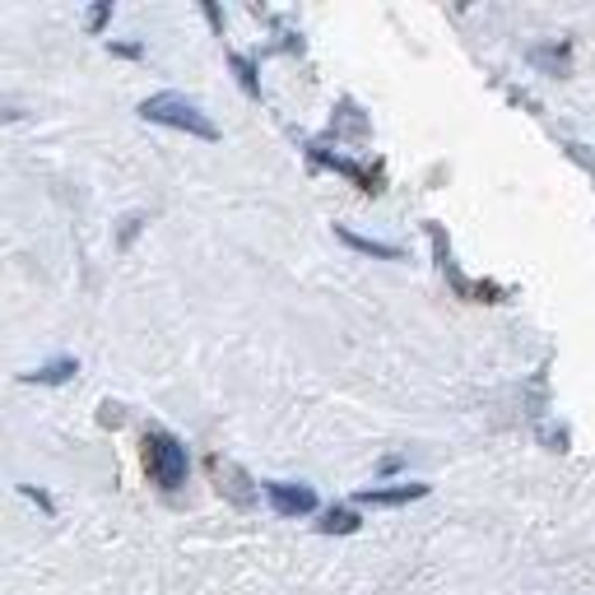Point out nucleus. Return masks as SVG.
I'll use <instances>...</instances> for the list:
<instances>
[{"label": "nucleus", "instance_id": "nucleus-1", "mask_svg": "<svg viewBox=\"0 0 595 595\" xmlns=\"http://www.w3.org/2000/svg\"><path fill=\"white\" fill-rule=\"evenodd\" d=\"M140 456H145V475L159 484V488H182V484H187L191 456H187V447H182V437H177V433H168V428H145Z\"/></svg>", "mask_w": 595, "mask_h": 595}, {"label": "nucleus", "instance_id": "nucleus-2", "mask_svg": "<svg viewBox=\"0 0 595 595\" xmlns=\"http://www.w3.org/2000/svg\"><path fill=\"white\" fill-rule=\"evenodd\" d=\"M140 117L145 121H159V126H172V131H187L196 140H219V126L200 112V102L182 98V93H153L140 102Z\"/></svg>", "mask_w": 595, "mask_h": 595}, {"label": "nucleus", "instance_id": "nucleus-3", "mask_svg": "<svg viewBox=\"0 0 595 595\" xmlns=\"http://www.w3.org/2000/svg\"><path fill=\"white\" fill-rule=\"evenodd\" d=\"M261 494L270 498V507H275L279 516H307V512H317V494H313V484L266 479V484H261Z\"/></svg>", "mask_w": 595, "mask_h": 595}, {"label": "nucleus", "instance_id": "nucleus-4", "mask_svg": "<svg viewBox=\"0 0 595 595\" xmlns=\"http://www.w3.org/2000/svg\"><path fill=\"white\" fill-rule=\"evenodd\" d=\"M414 498H428V484H396V488H364L358 503L364 507H400V503H414Z\"/></svg>", "mask_w": 595, "mask_h": 595}, {"label": "nucleus", "instance_id": "nucleus-5", "mask_svg": "<svg viewBox=\"0 0 595 595\" xmlns=\"http://www.w3.org/2000/svg\"><path fill=\"white\" fill-rule=\"evenodd\" d=\"M313 159L317 163H326V168H335V172H345L349 182H358V191H381V182L368 172V168H358V163H349V159H340V153H326V149H313Z\"/></svg>", "mask_w": 595, "mask_h": 595}, {"label": "nucleus", "instance_id": "nucleus-6", "mask_svg": "<svg viewBox=\"0 0 595 595\" xmlns=\"http://www.w3.org/2000/svg\"><path fill=\"white\" fill-rule=\"evenodd\" d=\"M335 238L349 242L354 251H364V256H377V261H400V247L377 242V238H358V232H354V228H345V224H335Z\"/></svg>", "mask_w": 595, "mask_h": 595}, {"label": "nucleus", "instance_id": "nucleus-7", "mask_svg": "<svg viewBox=\"0 0 595 595\" xmlns=\"http://www.w3.org/2000/svg\"><path fill=\"white\" fill-rule=\"evenodd\" d=\"M75 373H80V364H75V358H51V364H42L38 373H23V381H38V386H61V381H70Z\"/></svg>", "mask_w": 595, "mask_h": 595}, {"label": "nucleus", "instance_id": "nucleus-8", "mask_svg": "<svg viewBox=\"0 0 595 595\" xmlns=\"http://www.w3.org/2000/svg\"><path fill=\"white\" fill-rule=\"evenodd\" d=\"M317 530H321V535H354V530H358V512H349V507H330V512H326V522H317Z\"/></svg>", "mask_w": 595, "mask_h": 595}, {"label": "nucleus", "instance_id": "nucleus-9", "mask_svg": "<svg viewBox=\"0 0 595 595\" xmlns=\"http://www.w3.org/2000/svg\"><path fill=\"white\" fill-rule=\"evenodd\" d=\"M232 70H238V80H242L247 93H261V85H256V66L247 57H232Z\"/></svg>", "mask_w": 595, "mask_h": 595}, {"label": "nucleus", "instance_id": "nucleus-10", "mask_svg": "<svg viewBox=\"0 0 595 595\" xmlns=\"http://www.w3.org/2000/svg\"><path fill=\"white\" fill-rule=\"evenodd\" d=\"M108 14H112V0H102V6H93V10H89V29L98 33L102 23H108Z\"/></svg>", "mask_w": 595, "mask_h": 595}]
</instances>
